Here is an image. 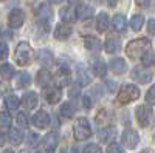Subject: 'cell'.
Masks as SVG:
<instances>
[{"instance_id":"cell-30","label":"cell","mask_w":155,"mask_h":153,"mask_svg":"<svg viewBox=\"0 0 155 153\" xmlns=\"http://www.w3.org/2000/svg\"><path fill=\"white\" fill-rule=\"evenodd\" d=\"M143 25H144V17L141 14H135L130 19V27H132L134 31H140L141 28H143Z\"/></svg>"},{"instance_id":"cell-45","label":"cell","mask_w":155,"mask_h":153,"mask_svg":"<svg viewBox=\"0 0 155 153\" xmlns=\"http://www.w3.org/2000/svg\"><path fill=\"white\" fill-rule=\"evenodd\" d=\"M84 105H85L87 108L90 107V97H88V96H85V97H84Z\"/></svg>"},{"instance_id":"cell-36","label":"cell","mask_w":155,"mask_h":153,"mask_svg":"<svg viewBox=\"0 0 155 153\" xmlns=\"http://www.w3.org/2000/svg\"><path fill=\"white\" fill-rule=\"evenodd\" d=\"M146 102L150 105H155V85H152L146 93Z\"/></svg>"},{"instance_id":"cell-42","label":"cell","mask_w":155,"mask_h":153,"mask_svg":"<svg viewBox=\"0 0 155 153\" xmlns=\"http://www.w3.org/2000/svg\"><path fill=\"white\" fill-rule=\"evenodd\" d=\"M141 57H143V63H144V65H149V63L152 62V57H150V54H149V53H144Z\"/></svg>"},{"instance_id":"cell-41","label":"cell","mask_w":155,"mask_h":153,"mask_svg":"<svg viewBox=\"0 0 155 153\" xmlns=\"http://www.w3.org/2000/svg\"><path fill=\"white\" fill-rule=\"evenodd\" d=\"M137 5L141 8H147L150 5V0H137Z\"/></svg>"},{"instance_id":"cell-32","label":"cell","mask_w":155,"mask_h":153,"mask_svg":"<svg viewBox=\"0 0 155 153\" xmlns=\"http://www.w3.org/2000/svg\"><path fill=\"white\" fill-rule=\"evenodd\" d=\"M61 114L64 118H73L74 114V107L70 104V102H64L61 105Z\"/></svg>"},{"instance_id":"cell-51","label":"cell","mask_w":155,"mask_h":153,"mask_svg":"<svg viewBox=\"0 0 155 153\" xmlns=\"http://www.w3.org/2000/svg\"><path fill=\"white\" fill-rule=\"evenodd\" d=\"M3 153H14V151H12V150H5Z\"/></svg>"},{"instance_id":"cell-4","label":"cell","mask_w":155,"mask_h":153,"mask_svg":"<svg viewBox=\"0 0 155 153\" xmlns=\"http://www.w3.org/2000/svg\"><path fill=\"white\" fill-rule=\"evenodd\" d=\"M140 96V90L138 87L135 85H123L120 88V93H118V100L121 102V104H129V102H132L135 99H138Z\"/></svg>"},{"instance_id":"cell-25","label":"cell","mask_w":155,"mask_h":153,"mask_svg":"<svg viewBox=\"0 0 155 153\" xmlns=\"http://www.w3.org/2000/svg\"><path fill=\"white\" fill-rule=\"evenodd\" d=\"M0 76H2V79L9 81L12 76H14V67H12L11 63H2V65H0Z\"/></svg>"},{"instance_id":"cell-8","label":"cell","mask_w":155,"mask_h":153,"mask_svg":"<svg viewBox=\"0 0 155 153\" xmlns=\"http://www.w3.org/2000/svg\"><path fill=\"white\" fill-rule=\"evenodd\" d=\"M31 122H33V125L36 127V129L44 130V129H47L48 124H50V116H48L47 111L39 110L37 113H34V116L31 118Z\"/></svg>"},{"instance_id":"cell-46","label":"cell","mask_w":155,"mask_h":153,"mask_svg":"<svg viewBox=\"0 0 155 153\" xmlns=\"http://www.w3.org/2000/svg\"><path fill=\"white\" fill-rule=\"evenodd\" d=\"M5 139H6V138H5V135H3L2 132H0V145H3V144H5Z\"/></svg>"},{"instance_id":"cell-52","label":"cell","mask_w":155,"mask_h":153,"mask_svg":"<svg viewBox=\"0 0 155 153\" xmlns=\"http://www.w3.org/2000/svg\"><path fill=\"white\" fill-rule=\"evenodd\" d=\"M37 153H44V151H37Z\"/></svg>"},{"instance_id":"cell-47","label":"cell","mask_w":155,"mask_h":153,"mask_svg":"<svg viewBox=\"0 0 155 153\" xmlns=\"http://www.w3.org/2000/svg\"><path fill=\"white\" fill-rule=\"evenodd\" d=\"M68 153H78V147H76V145L70 147V148H68Z\"/></svg>"},{"instance_id":"cell-48","label":"cell","mask_w":155,"mask_h":153,"mask_svg":"<svg viewBox=\"0 0 155 153\" xmlns=\"http://www.w3.org/2000/svg\"><path fill=\"white\" fill-rule=\"evenodd\" d=\"M6 90V88H5V85H2V84H0V93H3Z\"/></svg>"},{"instance_id":"cell-38","label":"cell","mask_w":155,"mask_h":153,"mask_svg":"<svg viewBox=\"0 0 155 153\" xmlns=\"http://www.w3.org/2000/svg\"><path fill=\"white\" fill-rule=\"evenodd\" d=\"M6 57H8V45L0 42V60H3Z\"/></svg>"},{"instance_id":"cell-43","label":"cell","mask_w":155,"mask_h":153,"mask_svg":"<svg viewBox=\"0 0 155 153\" xmlns=\"http://www.w3.org/2000/svg\"><path fill=\"white\" fill-rule=\"evenodd\" d=\"M107 88H109V91H115L116 90V84L112 82V81H107Z\"/></svg>"},{"instance_id":"cell-33","label":"cell","mask_w":155,"mask_h":153,"mask_svg":"<svg viewBox=\"0 0 155 153\" xmlns=\"http://www.w3.org/2000/svg\"><path fill=\"white\" fill-rule=\"evenodd\" d=\"M78 12V17H81V19H87L93 14V8L92 6H88V5H81L79 9L76 11Z\"/></svg>"},{"instance_id":"cell-16","label":"cell","mask_w":155,"mask_h":153,"mask_svg":"<svg viewBox=\"0 0 155 153\" xmlns=\"http://www.w3.org/2000/svg\"><path fill=\"white\" fill-rule=\"evenodd\" d=\"M110 68H112V71H113L115 74H123V73L127 70V63H126V60L121 59V57H113V59L110 60Z\"/></svg>"},{"instance_id":"cell-49","label":"cell","mask_w":155,"mask_h":153,"mask_svg":"<svg viewBox=\"0 0 155 153\" xmlns=\"http://www.w3.org/2000/svg\"><path fill=\"white\" fill-rule=\"evenodd\" d=\"M50 2H51V3H61L62 0H50Z\"/></svg>"},{"instance_id":"cell-7","label":"cell","mask_w":155,"mask_h":153,"mask_svg":"<svg viewBox=\"0 0 155 153\" xmlns=\"http://www.w3.org/2000/svg\"><path fill=\"white\" fill-rule=\"evenodd\" d=\"M152 119V108L147 105H140L137 108V121L141 127H147Z\"/></svg>"},{"instance_id":"cell-19","label":"cell","mask_w":155,"mask_h":153,"mask_svg":"<svg viewBox=\"0 0 155 153\" xmlns=\"http://www.w3.org/2000/svg\"><path fill=\"white\" fill-rule=\"evenodd\" d=\"M61 17L65 23H70V22H74L76 17H78V12L73 6H65L61 9Z\"/></svg>"},{"instance_id":"cell-17","label":"cell","mask_w":155,"mask_h":153,"mask_svg":"<svg viewBox=\"0 0 155 153\" xmlns=\"http://www.w3.org/2000/svg\"><path fill=\"white\" fill-rule=\"evenodd\" d=\"M36 81H37V85L41 87H47L48 84H51V81H53V76H51V73L48 70H39L37 76H36Z\"/></svg>"},{"instance_id":"cell-6","label":"cell","mask_w":155,"mask_h":153,"mask_svg":"<svg viewBox=\"0 0 155 153\" xmlns=\"http://www.w3.org/2000/svg\"><path fill=\"white\" fill-rule=\"evenodd\" d=\"M25 22V14H23V11L19 9V8H14L12 11H9V14H8V25H9V28H20L22 25Z\"/></svg>"},{"instance_id":"cell-31","label":"cell","mask_w":155,"mask_h":153,"mask_svg":"<svg viewBox=\"0 0 155 153\" xmlns=\"http://www.w3.org/2000/svg\"><path fill=\"white\" fill-rule=\"evenodd\" d=\"M22 141H23V133L19 129L11 130V133H9V142L14 144V145H19Z\"/></svg>"},{"instance_id":"cell-11","label":"cell","mask_w":155,"mask_h":153,"mask_svg":"<svg viewBox=\"0 0 155 153\" xmlns=\"http://www.w3.org/2000/svg\"><path fill=\"white\" fill-rule=\"evenodd\" d=\"M90 67H92L93 74L98 76V78H104L106 73H107L106 62L102 60L101 57H95V59H92V62H90Z\"/></svg>"},{"instance_id":"cell-24","label":"cell","mask_w":155,"mask_h":153,"mask_svg":"<svg viewBox=\"0 0 155 153\" xmlns=\"http://www.w3.org/2000/svg\"><path fill=\"white\" fill-rule=\"evenodd\" d=\"M37 56H39V60H41L45 67H51V65H53L54 59H53V53H51V51H48V49H41Z\"/></svg>"},{"instance_id":"cell-20","label":"cell","mask_w":155,"mask_h":153,"mask_svg":"<svg viewBox=\"0 0 155 153\" xmlns=\"http://www.w3.org/2000/svg\"><path fill=\"white\" fill-rule=\"evenodd\" d=\"M109 23H110V19H109L107 12H99L98 17H96V28H98V31H101V33L107 31Z\"/></svg>"},{"instance_id":"cell-13","label":"cell","mask_w":155,"mask_h":153,"mask_svg":"<svg viewBox=\"0 0 155 153\" xmlns=\"http://www.w3.org/2000/svg\"><path fill=\"white\" fill-rule=\"evenodd\" d=\"M104 48L109 54H113V53H118L120 48H121V40L118 36H109L107 40L104 43Z\"/></svg>"},{"instance_id":"cell-5","label":"cell","mask_w":155,"mask_h":153,"mask_svg":"<svg viewBox=\"0 0 155 153\" xmlns=\"http://www.w3.org/2000/svg\"><path fill=\"white\" fill-rule=\"evenodd\" d=\"M44 97L47 99V102L48 104H51V105H54V104H58V102L61 100V97H62V90H61V87H56V85H48V87H45V90H44Z\"/></svg>"},{"instance_id":"cell-39","label":"cell","mask_w":155,"mask_h":153,"mask_svg":"<svg viewBox=\"0 0 155 153\" xmlns=\"http://www.w3.org/2000/svg\"><path fill=\"white\" fill-rule=\"evenodd\" d=\"M28 142H30L31 147L39 145V135H37V133H30V136H28Z\"/></svg>"},{"instance_id":"cell-1","label":"cell","mask_w":155,"mask_h":153,"mask_svg":"<svg viewBox=\"0 0 155 153\" xmlns=\"http://www.w3.org/2000/svg\"><path fill=\"white\" fill-rule=\"evenodd\" d=\"M150 48V40L147 37H140V39H134L127 43L126 46V54L130 59H138L144 53H147V49Z\"/></svg>"},{"instance_id":"cell-44","label":"cell","mask_w":155,"mask_h":153,"mask_svg":"<svg viewBox=\"0 0 155 153\" xmlns=\"http://www.w3.org/2000/svg\"><path fill=\"white\" fill-rule=\"evenodd\" d=\"M102 3H106L107 6H115L118 3V0H102Z\"/></svg>"},{"instance_id":"cell-21","label":"cell","mask_w":155,"mask_h":153,"mask_svg":"<svg viewBox=\"0 0 155 153\" xmlns=\"http://www.w3.org/2000/svg\"><path fill=\"white\" fill-rule=\"evenodd\" d=\"M116 136V130L115 127H106V129H102L99 132V139L102 142H112Z\"/></svg>"},{"instance_id":"cell-26","label":"cell","mask_w":155,"mask_h":153,"mask_svg":"<svg viewBox=\"0 0 155 153\" xmlns=\"http://www.w3.org/2000/svg\"><path fill=\"white\" fill-rule=\"evenodd\" d=\"M16 82H17L16 85L20 87V88L28 87V85L31 84V76H30V73H27V71L19 73V74H17V78H16Z\"/></svg>"},{"instance_id":"cell-3","label":"cell","mask_w":155,"mask_h":153,"mask_svg":"<svg viewBox=\"0 0 155 153\" xmlns=\"http://www.w3.org/2000/svg\"><path fill=\"white\" fill-rule=\"evenodd\" d=\"M73 135H74L76 141H85V139H88L90 136H92V127H90V124H88V119H85V118L76 119Z\"/></svg>"},{"instance_id":"cell-27","label":"cell","mask_w":155,"mask_h":153,"mask_svg":"<svg viewBox=\"0 0 155 153\" xmlns=\"http://www.w3.org/2000/svg\"><path fill=\"white\" fill-rule=\"evenodd\" d=\"M5 104H6V107H8L9 110H16V108L19 107V104H20V100H19V97H17L16 94L9 93V94H6V97H5Z\"/></svg>"},{"instance_id":"cell-34","label":"cell","mask_w":155,"mask_h":153,"mask_svg":"<svg viewBox=\"0 0 155 153\" xmlns=\"http://www.w3.org/2000/svg\"><path fill=\"white\" fill-rule=\"evenodd\" d=\"M17 124H19V127H22V129H25V127H28V124H30V118H28V114L25 113V111H20V113H17Z\"/></svg>"},{"instance_id":"cell-12","label":"cell","mask_w":155,"mask_h":153,"mask_svg":"<svg viewBox=\"0 0 155 153\" xmlns=\"http://www.w3.org/2000/svg\"><path fill=\"white\" fill-rule=\"evenodd\" d=\"M71 33H73V28L70 27L68 23L62 22V23L58 25L56 30H54V37L58 40H65V39H68V37L71 36Z\"/></svg>"},{"instance_id":"cell-40","label":"cell","mask_w":155,"mask_h":153,"mask_svg":"<svg viewBox=\"0 0 155 153\" xmlns=\"http://www.w3.org/2000/svg\"><path fill=\"white\" fill-rule=\"evenodd\" d=\"M147 31H149L152 36H155V19H150V20H149V23H147Z\"/></svg>"},{"instance_id":"cell-50","label":"cell","mask_w":155,"mask_h":153,"mask_svg":"<svg viewBox=\"0 0 155 153\" xmlns=\"http://www.w3.org/2000/svg\"><path fill=\"white\" fill-rule=\"evenodd\" d=\"M19 153H31V151H30V150H27V148H25V150H20Z\"/></svg>"},{"instance_id":"cell-18","label":"cell","mask_w":155,"mask_h":153,"mask_svg":"<svg viewBox=\"0 0 155 153\" xmlns=\"http://www.w3.org/2000/svg\"><path fill=\"white\" fill-rule=\"evenodd\" d=\"M84 46L88 49V51H93V53H98L101 49V40L98 37H93V36H88L84 39Z\"/></svg>"},{"instance_id":"cell-10","label":"cell","mask_w":155,"mask_h":153,"mask_svg":"<svg viewBox=\"0 0 155 153\" xmlns=\"http://www.w3.org/2000/svg\"><path fill=\"white\" fill-rule=\"evenodd\" d=\"M121 141L126 145V148H130L132 150L138 144V133L135 130H132V129H127V130H124V133L121 136Z\"/></svg>"},{"instance_id":"cell-14","label":"cell","mask_w":155,"mask_h":153,"mask_svg":"<svg viewBox=\"0 0 155 153\" xmlns=\"http://www.w3.org/2000/svg\"><path fill=\"white\" fill-rule=\"evenodd\" d=\"M42 147L45 151L51 153V151H54L56 147H58V135L56 133H48L44 139H42Z\"/></svg>"},{"instance_id":"cell-22","label":"cell","mask_w":155,"mask_h":153,"mask_svg":"<svg viewBox=\"0 0 155 153\" xmlns=\"http://www.w3.org/2000/svg\"><path fill=\"white\" fill-rule=\"evenodd\" d=\"M37 14H39V19H41V22H44L45 25L48 23V20L53 17V12H51V8H48V5L42 3L41 6H39V11H37Z\"/></svg>"},{"instance_id":"cell-53","label":"cell","mask_w":155,"mask_h":153,"mask_svg":"<svg viewBox=\"0 0 155 153\" xmlns=\"http://www.w3.org/2000/svg\"><path fill=\"white\" fill-rule=\"evenodd\" d=\"M0 2H3V0H0Z\"/></svg>"},{"instance_id":"cell-37","label":"cell","mask_w":155,"mask_h":153,"mask_svg":"<svg viewBox=\"0 0 155 153\" xmlns=\"http://www.w3.org/2000/svg\"><path fill=\"white\" fill-rule=\"evenodd\" d=\"M82 153H102V150H101V147L96 145V144H88V145L82 150Z\"/></svg>"},{"instance_id":"cell-9","label":"cell","mask_w":155,"mask_h":153,"mask_svg":"<svg viewBox=\"0 0 155 153\" xmlns=\"http://www.w3.org/2000/svg\"><path fill=\"white\" fill-rule=\"evenodd\" d=\"M132 79L134 81H138L140 84H149L153 78V74L150 70H146V68H134L132 70Z\"/></svg>"},{"instance_id":"cell-2","label":"cell","mask_w":155,"mask_h":153,"mask_svg":"<svg viewBox=\"0 0 155 153\" xmlns=\"http://www.w3.org/2000/svg\"><path fill=\"white\" fill-rule=\"evenodd\" d=\"M34 59V51L31 48V45L28 42H20L17 46H16V51H14V60L17 65L20 67H25L31 63Z\"/></svg>"},{"instance_id":"cell-29","label":"cell","mask_w":155,"mask_h":153,"mask_svg":"<svg viewBox=\"0 0 155 153\" xmlns=\"http://www.w3.org/2000/svg\"><path fill=\"white\" fill-rule=\"evenodd\" d=\"M11 122H12V119H11V114L8 111H2V113H0V129H2V130H8L11 127Z\"/></svg>"},{"instance_id":"cell-15","label":"cell","mask_w":155,"mask_h":153,"mask_svg":"<svg viewBox=\"0 0 155 153\" xmlns=\"http://www.w3.org/2000/svg\"><path fill=\"white\" fill-rule=\"evenodd\" d=\"M39 102V96L34 93V91H28L23 94V99H22V104L27 110H33Z\"/></svg>"},{"instance_id":"cell-35","label":"cell","mask_w":155,"mask_h":153,"mask_svg":"<svg viewBox=\"0 0 155 153\" xmlns=\"http://www.w3.org/2000/svg\"><path fill=\"white\" fill-rule=\"evenodd\" d=\"M107 153H124V148L120 145V144H116V142H109L107 145Z\"/></svg>"},{"instance_id":"cell-28","label":"cell","mask_w":155,"mask_h":153,"mask_svg":"<svg viewBox=\"0 0 155 153\" xmlns=\"http://www.w3.org/2000/svg\"><path fill=\"white\" fill-rule=\"evenodd\" d=\"M76 78H78V82H79L81 87H85V85H88L90 82H92V79H90L88 73H87L85 70H82V68H81V70H78Z\"/></svg>"},{"instance_id":"cell-23","label":"cell","mask_w":155,"mask_h":153,"mask_svg":"<svg viewBox=\"0 0 155 153\" xmlns=\"http://www.w3.org/2000/svg\"><path fill=\"white\" fill-rule=\"evenodd\" d=\"M126 27H127L126 16H123V14L113 16V28H115L116 31H118V33H123V31H126Z\"/></svg>"}]
</instances>
